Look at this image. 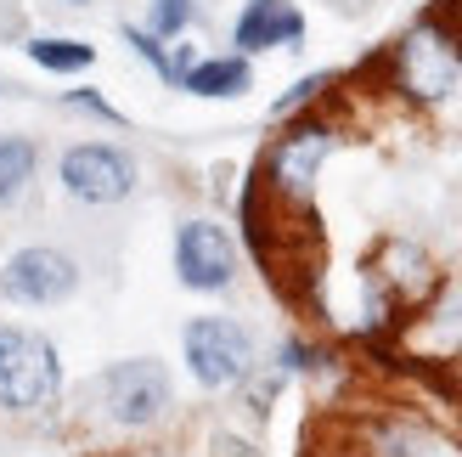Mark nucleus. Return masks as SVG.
<instances>
[{
	"label": "nucleus",
	"mask_w": 462,
	"mask_h": 457,
	"mask_svg": "<svg viewBox=\"0 0 462 457\" xmlns=\"http://www.w3.org/2000/svg\"><path fill=\"white\" fill-rule=\"evenodd\" d=\"M62 390V368L51 339L29 328H0V406L6 413H45Z\"/></svg>",
	"instance_id": "1"
},
{
	"label": "nucleus",
	"mask_w": 462,
	"mask_h": 457,
	"mask_svg": "<svg viewBox=\"0 0 462 457\" xmlns=\"http://www.w3.org/2000/svg\"><path fill=\"white\" fill-rule=\"evenodd\" d=\"M462 74V57H457V40L440 29V23H423V29H411L395 51V79L401 90H411L418 102H440L446 90L457 85Z\"/></svg>",
	"instance_id": "2"
},
{
	"label": "nucleus",
	"mask_w": 462,
	"mask_h": 457,
	"mask_svg": "<svg viewBox=\"0 0 462 457\" xmlns=\"http://www.w3.org/2000/svg\"><path fill=\"white\" fill-rule=\"evenodd\" d=\"M248 361H254V345L231 316H198L187 328V368L198 384L226 390V384H237L248 373Z\"/></svg>",
	"instance_id": "3"
},
{
	"label": "nucleus",
	"mask_w": 462,
	"mask_h": 457,
	"mask_svg": "<svg viewBox=\"0 0 462 457\" xmlns=\"http://www.w3.org/2000/svg\"><path fill=\"white\" fill-rule=\"evenodd\" d=\"M102 401H107V418L125 424V429H147L164 418L170 406V373L158 361H119L107 378H102Z\"/></svg>",
	"instance_id": "4"
},
{
	"label": "nucleus",
	"mask_w": 462,
	"mask_h": 457,
	"mask_svg": "<svg viewBox=\"0 0 462 457\" xmlns=\"http://www.w3.org/2000/svg\"><path fill=\"white\" fill-rule=\"evenodd\" d=\"M62 187L79 203H119L135 187V164L107 142H85L62 153Z\"/></svg>",
	"instance_id": "5"
},
{
	"label": "nucleus",
	"mask_w": 462,
	"mask_h": 457,
	"mask_svg": "<svg viewBox=\"0 0 462 457\" xmlns=\"http://www.w3.org/2000/svg\"><path fill=\"white\" fill-rule=\"evenodd\" d=\"M74 283H79V271L57 248H23L0 271V288H6L12 305H57L74 294Z\"/></svg>",
	"instance_id": "6"
},
{
	"label": "nucleus",
	"mask_w": 462,
	"mask_h": 457,
	"mask_svg": "<svg viewBox=\"0 0 462 457\" xmlns=\"http://www.w3.org/2000/svg\"><path fill=\"white\" fill-rule=\"evenodd\" d=\"M175 271L180 283L198 288V294H215L231 283V271H237V255H231V238L220 232L215 220H187L175 238Z\"/></svg>",
	"instance_id": "7"
},
{
	"label": "nucleus",
	"mask_w": 462,
	"mask_h": 457,
	"mask_svg": "<svg viewBox=\"0 0 462 457\" xmlns=\"http://www.w3.org/2000/svg\"><path fill=\"white\" fill-rule=\"evenodd\" d=\"M328 153H333V130L328 125H293L282 142H276V153H271V187H276V198L305 203L310 181H316V170H321Z\"/></svg>",
	"instance_id": "8"
},
{
	"label": "nucleus",
	"mask_w": 462,
	"mask_h": 457,
	"mask_svg": "<svg viewBox=\"0 0 462 457\" xmlns=\"http://www.w3.org/2000/svg\"><path fill=\"white\" fill-rule=\"evenodd\" d=\"M305 34V17H299L293 0H248V12L237 17V45L248 51H265V45H288Z\"/></svg>",
	"instance_id": "9"
},
{
	"label": "nucleus",
	"mask_w": 462,
	"mask_h": 457,
	"mask_svg": "<svg viewBox=\"0 0 462 457\" xmlns=\"http://www.w3.org/2000/svg\"><path fill=\"white\" fill-rule=\"evenodd\" d=\"M180 85L192 90V97H237L248 90V57H209V62H192Z\"/></svg>",
	"instance_id": "10"
},
{
	"label": "nucleus",
	"mask_w": 462,
	"mask_h": 457,
	"mask_svg": "<svg viewBox=\"0 0 462 457\" xmlns=\"http://www.w3.org/2000/svg\"><path fill=\"white\" fill-rule=\"evenodd\" d=\"M29 57L45 68V74H79V68H90V62H97V51H90L85 40H57V34L29 40Z\"/></svg>",
	"instance_id": "11"
},
{
	"label": "nucleus",
	"mask_w": 462,
	"mask_h": 457,
	"mask_svg": "<svg viewBox=\"0 0 462 457\" xmlns=\"http://www.w3.org/2000/svg\"><path fill=\"white\" fill-rule=\"evenodd\" d=\"M34 142L29 135H0V203L17 198L23 187H29V175H34Z\"/></svg>",
	"instance_id": "12"
},
{
	"label": "nucleus",
	"mask_w": 462,
	"mask_h": 457,
	"mask_svg": "<svg viewBox=\"0 0 462 457\" xmlns=\"http://www.w3.org/2000/svg\"><path fill=\"white\" fill-rule=\"evenodd\" d=\"M192 23V0H152V34L170 40Z\"/></svg>",
	"instance_id": "13"
},
{
	"label": "nucleus",
	"mask_w": 462,
	"mask_h": 457,
	"mask_svg": "<svg viewBox=\"0 0 462 457\" xmlns=\"http://www.w3.org/2000/svg\"><path fill=\"white\" fill-rule=\"evenodd\" d=\"M130 45H135V51H142V57H147V62H152L164 79H180V68L164 57V45H158V34H142V29H135V34H130Z\"/></svg>",
	"instance_id": "14"
},
{
	"label": "nucleus",
	"mask_w": 462,
	"mask_h": 457,
	"mask_svg": "<svg viewBox=\"0 0 462 457\" xmlns=\"http://www.w3.org/2000/svg\"><path fill=\"white\" fill-rule=\"evenodd\" d=\"M321 90H328V74H310V79H299V85L288 90V97L276 102V113H293V107H305V102H316V97H321Z\"/></svg>",
	"instance_id": "15"
},
{
	"label": "nucleus",
	"mask_w": 462,
	"mask_h": 457,
	"mask_svg": "<svg viewBox=\"0 0 462 457\" xmlns=\"http://www.w3.org/2000/svg\"><path fill=\"white\" fill-rule=\"evenodd\" d=\"M68 102H74V107H85V113H97V119H119V113H113L102 97H90V90H68Z\"/></svg>",
	"instance_id": "16"
},
{
	"label": "nucleus",
	"mask_w": 462,
	"mask_h": 457,
	"mask_svg": "<svg viewBox=\"0 0 462 457\" xmlns=\"http://www.w3.org/2000/svg\"><path fill=\"white\" fill-rule=\"evenodd\" d=\"M74 6H85V0H74Z\"/></svg>",
	"instance_id": "17"
}]
</instances>
